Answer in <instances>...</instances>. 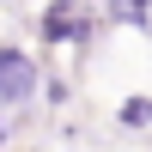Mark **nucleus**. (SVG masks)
Segmentation results:
<instances>
[{
	"label": "nucleus",
	"mask_w": 152,
	"mask_h": 152,
	"mask_svg": "<svg viewBox=\"0 0 152 152\" xmlns=\"http://www.w3.org/2000/svg\"><path fill=\"white\" fill-rule=\"evenodd\" d=\"M104 31H110V24H104V12H97V0H49V6L37 12V37H43V49L91 55Z\"/></svg>",
	"instance_id": "1"
},
{
	"label": "nucleus",
	"mask_w": 152,
	"mask_h": 152,
	"mask_svg": "<svg viewBox=\"0 0 152 152\" xmlns=\"http://www.w3.org/2000/svg\"><path fill=\"white\" fill-rule=\"evenodd\" d=\"M43 91V61L24 43H0V110H31Z\"/></svg>",
	"instance_id": "2"
},
{
	"label": "nucleus",
	"mask_w": 152,
	"mask_h": 152,
	"mask_svg": "<svg viewBox=\"0 0 152 152\" xmlns=\"http://www.w3.org/2000/svg\"><path fill=\"white\" fill-rule=\"evenodd\" d=\"M97 12H104V24H116V31H152V0H97Z\"/></svg>",
	"instance_id": "3"
},
{
	"label": "nucleus",
	"mask_w": 152,
	"mask_h": 152,
	"mask_svg": "<svg viewBox=\"0 0 152 152\" xmlns=\"http://www.w3.org/2000/svg\"><path fill=\"white\" fill-rule=\"evenodd\" d=\"M116 128L122 134H152V91H128L116 104Z\"/></svg>",
	"instance_id": "4"
},
{
	"label": "nucleus",
	"mask_w": 152,
	"mask_h": 152,
	"mask_svg": "<svg viewBox=\"0 0 152 152\" xmlns=\"http://www.w3.org/2000/svg\"><path fill=\"white\" fill-rule=\"evenodd\" d=\"M37 97H43L49 110H61V104L73 97V79H67V73H43V91H37Z\"/></svg>",
	"instance_id": "5"
},
{
	"label": "nucleus",
	"mask_w": 152,
	"mask_h": 152,
	"mask_svg": "<svg viewBox=\"0 0 152 152\" xmlns=\"http://www.w3.org/2000/svg\"><path fill=\"white\" fill-rule=\"evenodd\" d=\"M0 146H6V116H0Z\"/></svg>",
	"instance_id": "6"
}]
</instances>
